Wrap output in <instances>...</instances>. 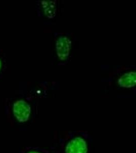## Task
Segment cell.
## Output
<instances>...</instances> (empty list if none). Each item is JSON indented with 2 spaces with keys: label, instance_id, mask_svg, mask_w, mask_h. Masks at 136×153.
Segmentation results:
<instances>
[{
  "label": "cell",
  "instance_id": "6da1fadb",
  "mask_svg": "<svg viewBox=\"0 0 136 153\" xmlns=\"http://www.w3.org/2000/svg\"><path fill=\"white\" fill-rule=\"evenodd\" d=\"M13 113L16 120L21 123L27 122L29 119L31 108L26 101L19 100L16 101L13 105Z\"/></svg>",
  "mask_w": 136,
  "mask_h": 153
},
{
  "label": "cell",
  "instance_id": "7a4b0ae2",
  "mask_svg": "<svg viewBox=\"0 0 136 153\" xmlns=\"http://www.w3.org/2000/svg\"><path fill=\"white\" fill-rule=\"evenodd\" d=\"M72 42L70 38L65 36H61L56 40L55 48L58 57L60 60H67L71 49Z\"/></svg>",
  "mask_w": 136,
  "mask_h": 153
},
{
  "label": "cell",
  "instance_id": "3957f363",
  "mask_svg": "<svg viewBox=\"0 0 136 153\" xmlns=\"http://www.w3.org/2000/svg\"><path fill=\"white\" fill-rule=\"evenodd\" d=\"M87 146L86 141L80 137L71 140L65 148L66 153H86Z\"/></svg>",
  "mask_w": 136,
  "mask_h": 153
},
{
  "label": "cell",
  "instance_id": "277c9868",
  "mask_svg": "<svg viewBox=\"0 0 136 153\" xmlns=\"http://www.w3.org/2000/svg\"><path fill=\"white\" fill-rule=\"evenodd\" d=\"M120 87L130 88L136 86V71H129L121 75L118 79Z\"/></svg>",
  "mask_w": 136,
  "mask_h": 153
},
{
  "label": "cell",
  "instance_id": "5b68a950",
  "mask_svg": "<svg viewBox=\"0 0 136 153\" xmlns=\"http://www.w3.org/2000/svg\"><path fill=\"white\" fill-rule=\"evenodd\" d=\"M44 15L49 19H52L56 14V3L53 1H42L41 2Z\"/></svg>",
  "mask_w": 136,
  "mask_h": 153
},
{
  "label": "cell",
  "instance_id": "8992f818",
  "mask_svg": "<svg viewBox=\"0 0 136 153\" xmlns=\"http://www.w3.org/2000/svg\"><path fill=\"white\" fill-rule=\"evenodd\" d=\"M27 153H41L39 152L34 151H30Z\"/></svg>",
  "mask_w": 136,
  "mask_h": 153
},
{
  "label": "cell",
  "instance_id": "52a82bcc",
  "mask_svg": "<svg viewBox=\"0 0 136 153\" xmlns=\"http://www.w3.org/2000/svg\"><path fill=\"white\" fill-rule=\"evenodd\" d=\"M1 66H2V62H1V61L0 60V70L1 69Z\"/></svg>",
  "mask_w": 136,
  "mask_h": 153
}]
</instances>
